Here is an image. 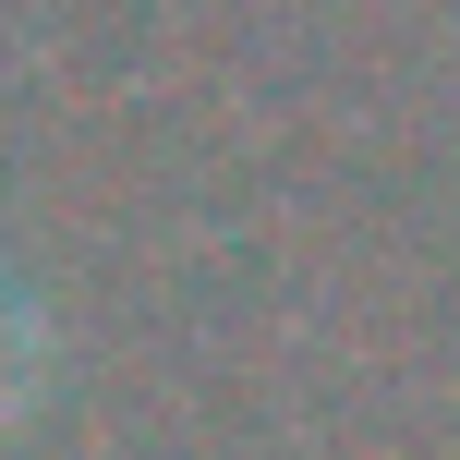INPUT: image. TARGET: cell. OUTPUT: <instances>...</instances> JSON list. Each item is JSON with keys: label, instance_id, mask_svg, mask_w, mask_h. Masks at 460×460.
<instances>
[{"label": "cell", "instance_id": "cell-1", "mask_svg": "<svg viewBox=\"0 0 460 460\" xmlns=\"http://www.w3.org/2000/svg\"><path fill=\"white\" fill-rule=\"evenodd\" d=\"M24 388H37V303L0 279V424L24 412Z\"/></svg>", "mask_w": 460, "mask_h": 460}]
</instances>
